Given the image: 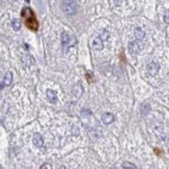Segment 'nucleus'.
Wrapping results in <instances>:
<instances>
[{"label": "nucleus", "mask_w": 169, "mask_h": 169, "mask_svg": "<svg viewBox=\"0 0 169 169\" xmlns=\"http://www.w3.org/2000/svg\"><path fill=\"white\" fill-rule=\"evenodd\" d=\"M62 9L68 15H72L77 11V5L75 0H63Z\"/></svg>", "instance_id": "obj_1"}, {"label": "nucleus", "mask_w": 169, "mask_h": 169, "mask_svg": "<svg viewBox=\"0 0 169 169\" xmlns=\"http://www.w3.org/2000/svg\"><path fill=\"white\" fill-rule=\"evenodd\" d=\"M61 42H62V45L64 47H69L71 45H75L77 41L76 38H75V36H71L67 32H63V33L61 34Z\"/></svg>", "instance_id": "obj_2"}, {"label": "nucleus", "mask_w": 169, "mask_h": 169, "mask_svg": "<svg viewBox=\"0 0 169 169\" xmlns=\"http://www.w3.org/2000/svg\"><path fill=\"white\" fill-rule=\"evenodd\" d=\"M128 52L131 53V54H138L140 50H141V46H140V44L136 42V41H131V42L128 43Z\"/></svg>", "instance_id": "obj_3"}, {"label": "nucleus", "mask_w": 169, "mask_h": 169, "mask_svg": "<svg viewBox=\"0 0 169 169\" xmlns=\"http://www.w3.org/2000/svg\"><path fill=\"white\" fill-rule=\"evenodd\" d=\"M147 71H148V73H149L150 76H156V75L158 73V71H159V66H158V63H156V62H150V63L148 64V67H147Z\"/></svg>", "instance_id": "obj_4"}, {"label": "nucleus", "mask_w": 169, "mask_h": 169, "mask_svg": "<svg viewBox=\"0 0 169 169\" xmlns=\"http://www.w3.org/2000/svg\"><path fill=\"white\" fill-rule=\"evenodd\" d=\"M114 119H115V116H114L112 113H104L103 116H101V121H103V123L106 124V125L112 124V123L114 122Z\"/></svg>", "instance_id": "obj_5"}, {"label": "nucleus", "mask_w": 169, "mask_h": 169, "mask_svg": "<svg viewBox=\"0 0 169 169\" xmlns=\"http://www.w3.org/2000/svg\"><path fill=\"white\" fill-rule=\"evenodd\" d=\"M33 143H34V145H35V147H37V148H42V147H43V143H44V141H43L42 135L40 134V133H36V134L34 135Z\"/></svg>", "instance_id": "obj_6"}, {"label": "nucleus", "mask_w": 169, "mask_h": 169, "mask_svg": "<svg viewBox=\"0 0 169 169\" xmlns=\"http://www.w3.org/2000/svg\"><path fill=\"white\" fill-rule=\"evenodd\" d=\"M93 47L95 50H101L104 47V43H103V40L101 38V36H97L93 42Z\"/></svg>", "instance_id": "obj_7"}, {"label": "nucleus", "mask_w": 169, "mask_h": 169, "mask_svg": "<svg viewBox=\"0 0 169 169\" xmlns=\"http://www.w3.org/2000/svg\"><path fill=\"white\" fill-rule=\"evenodd\" d=\"M46 98L50 103H57L58 101V97H57V94L54 93L53 90H47L46 91Z\"/></svg>", "instance_id": "obj_8"}, {"label": "nucleus", "mask_w": 169, "mask_h": 169, "mask_svg": "<svg viewBox=\"0 0 169 169\" xmlns=\"http://www.w3.org/2000/svg\"><path fill=\"white\" fill-rule=\"evenodd\" d=\"M73 94L76 97H80L84 94V88L80 84H76L73 86Z\"/></svg>", "instance_id": "obj_9"}, {"label": "nucleus", "mask_w": 169, "mask_h": 169, "mask_svg": "<svg viewBox=\"0 0 169 169\" xmlns=\"http://www.w3.org/2000/svg\"><path fill=\"white\" fill-rule=\"evenodd\" d=\"M134 35H135V38L139 40V41H141V40L144 38V32L140 27H136L134 29Z\"/></svg>", "instance_id": "obj_10"}, {"label": "nucleus", "mask_w": 169, "mask_h": 169, "mask_svg": "<svg viewBox=\"0 0 169 169\" xmlns=\"http://www.w3.org/2000/svg\"><path fill=\"white\" fill-rule=\"evenodd\" d=\"M11 81H13V75H11V72H7L6 77H5V80H3V84H5V86H9L11 84Z\"/></svg>", "instance_id": "obj_11"}, {"label": "nucleus", "mask_w": 169, "mask_h": 169, "mask_svg": "<svg viewBox=\"0 0 169 169\" xmlns=\"http://www.w3.org/2000/svg\"><path fill=\"white\" fill-rule=\"evenodd\" d=\"M99 36H101V38L103 40V41H105V40H107V38H108L110 34H108V32H107V31H103Z\"/></svg>", "instance_id": "obj_12"}, {"label": "nucleus", "mask_w": 169, "mask_h": 169, "mask_svg": "<svg viewBox=\"0 0 169 169\" xmlns=\"http://www.w3.org/2000/svg\"><path fill=\"white\" fill-rule=\"evenodd\" d=\"M19 27H20V24H19V20H17V19H15V20H13V28L14 29H19Z\"/></svg>", "instance_id": "obj_13"}, {"label": "nucleus", "mask_w": 169, "mask_h": 169, "mask_svg": "<svg viewBox=\"0 0 169 169\" xmlns=\"http://www.w3.org/2000/svg\"><path fill=\"white\" fill-rule=\"evenodd\" d=\"M163 20H165V23L169 24V10H166L165 11V14H163Z\"/></svg>", "instance_id": "obj_14"}, {"label": "nucleus", "mask_w": 169, "mask_h": 169, "mask_svg": "<svg viewBox=\"0 0 169 169\" xmlns=\"http://www.w3.org/2000/svg\"><path fill=\"white\" fill-rule=\"evenodd\" d=\"M123 168H132V169H134L136 168L134 165H132V163H130V162H124L123 163Z\"/></svg>", "instance_id": "obj_15"}, {"label": "nucleus", "mask_w": 169, "mask_h": 169, "mask_svg": "<svg viewBox=\"0 0 169 169\" xmlns=\"http://www.w3.org/2000/svg\"><path fill=\"white\" fill-rule=\"evenodd\" d=\"M81 115H91V112L89 110H86L85 108V110H81Z\"/></svg>", "instance_id": "obj_16"}, {"label": "nucleus", "mask_w": 169, "mask_h": 169, "mask_svg": "<svg viewBox=\"0 0 169 169\" xmlns=\"http://www.w3.org/2000/svg\"><path fill=\"white\" fill-rule=\"evenodd\" d=\"M123 1H124V0H114V2H115V3L117 5V6H121Z\"/></svg>", "instance_id": "obj_17"}]
</instances>
